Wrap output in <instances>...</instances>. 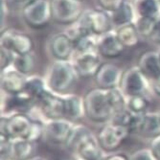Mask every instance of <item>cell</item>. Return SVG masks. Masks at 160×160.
Wrapping results in <instances>:
<instances>
[{
  "label": "cell",
  "mask_w": 160,
  "mask_h": 160,
  "mask_svg": "<svg viewBox=\"0 0 160 160\" xmlns=\"http://www.w3.org/2000/svg\"><path fill=\"white\" fill-rule=\"evenodd\" d=\"M125 48L126 47L122 44L115 31L111 30L98 37V52L107 59H115V58L120 57Z\"/></svg>",
  "instance_id": "cell-13"
},
{
  "label": "cell",
  "mask_w": 160,
  "mask_h": 160,
  "mask_svg": "<svg viewBox=\"0 0 160 160\" xmlns=\"http://www.w3.org/2000/svg\"><path fill=\"white\" fill-rule=\"evenodd\" d=\"M139 69L148 80L152 81L160 75V62L157 52L148 51L139 59Z\"/></svg>",
  "instance_id": "cell-17"
},
{
  "label": "cell",
  "mask_w": 160,
  "mask_h": 160,
  "mask_svg": "<svg viewBox=\"0 0 160 160\" xmlns=\"http://www.w3.org/2000/svg\"><path fill=\"white\" fill-rule=\"evenodd\" d=\"M152 152L156 156L158 160H160V134L153 137V140L152 142Z\"/></svg>",
  "instance_id": "cell-35"
},
{
  "label": "cell",
  "mask_w": 160,
  "mask_h": 160,
  "mask_svg": "<svg viewBox=\"0 0 160 160\" xmlns=\"http://www.w3.org/2000/svg\"><path fill=\"white\" fill-rule=\"evenodd\" d=\"M13 2H24V1H28V0H12Z\"/></svg>",
  "instance_id": "cell-40"
},
{
  "label": "cell",
  "mask_w": 160,
  "mask_h": 160,
  "mask_svg": "<svg viewBox=\"0 0 160 160\" xmlns=\"http://www.w3.org/2000/svg\"><path fill=\"white\" fill-rule=\"evenodd\" d=\"M37 102L28 96L24 92L10 95L6 101V110L7 111H16L17 113H25L30 110Z\"/></svg>",
  "instance_id": "cell-19"
},
{
  "label": "cell",
  "mask_w": 160,
  "mask_h": 160,
  "mask_svg": "<svg viewBox=\"0 0 160 160\" xmlns=\"http://www.w3.org/2000/svg\"><path fill=\"white\" fill-rule=\"evenodd\" d=\"M22 18L33 29L45 27L52 18L51 1L49 0H28L22 8Z\"/></svg>",
  "instance_id": "cell-3"
},
{
  "label": "cell",
  "mask_w": 160,
  "mask_h": 160,
  "mask_svg": "<svg viewBox=\"0 0 160 160\" xmlns=\"http://www.w3.org/2000/svg\"><path fill=\"white\" fill-rule=\"evenodd\" d=\"M92 137L93 135L91 132L86 127L75 126L72 128L64 145L68 149L77 152V150L79 149L81 145H82L84 142H86L87 140Z\"/></svg>",
  "instance_id": "cell-23"
},
{
  "label": "cell",
  "mask_w": 160,
  "mask_h": 160,
  "mask_svg": "<svg viewBox=\"0 0 160 160\" xmlns=\"http://www.w3.org/2000/svg\"><path fill=\"white\" fill-rule=\"evenodd\" d=\"M135 132L144 135L157 136L160 134V118L156 113H144L140 114L136 125Z\"/></svg>",
  "instance_id": "cell-18"
},
{
  "label": "cell",
  "mask_w": 160,
  "mask_h": 160,
  "mask_svg": "<svg viewBox=\"0 0 160 160\" xmlns=\"http://www.w3.org/2000/svg\"><path fill=\"white\" fill-rule=\"evenodd\" d=\"M135 9L129 2L125 1L121 7L110 13L113 26L120 27L122 25L133 22Z\"/></svg>",
  "instance_id": "cell-24"
},
{
  "label": "cell",
  "mask_w": 160,
  "mask_h": 160,
  "mask_svg": "<svg viewBox=\"0 0 160 160\" xmlns=\"http://www.w3.org/2000/svg\"><path fill=\"white\" fill-rule=\"evenodd\" d=\"M64 102V117L69 119H79L83 114L84 102L83 99L77 95H67L63 98Z\"/></svg>",
  "instance_id": "cell-22"
},
{
  "label": "cell",
  "mask_w": 160,
  "mask_h": 160,
  "mask_svg": "<svg viewBox=\"0 0 160 160\" xmlns=\"http://www.w3.org/2000/svg\"><path fill=\"white\" fill-rule=\"evenodd\" d=\"M151 39L160 44V16L156 18L155 27H154L153 33H152V35L151 37Z\"/></svg>",
  "instance_id": "cell-36"
},
{
  "label": "cell",
  "mask_w": 160,
  "mask_h": 160,
  "mask_svg": "<svg viewBox=\"0 0 160 160\" xmlns=\"http://www.w3.org/2000/svg\"><path fill=\"white\" fill-rule=\"evenodd\" d=\"M12 61H13V54H12L11 52L5 49H1V65H0L1 71L10 68V65L12 64Z\"/></svg>",
  "instance_id": "cell-34"
},
{
  "label": "cell",
  "mask_w": 160,
  "mask_h": 160,
  "mask_svg": "<svg viewBox=\"0 0 160 160\" xmlns=\"http://www.w3.org/2000/svg\"><path fill=\"white\" fill-rule=\"evenodd\" d=\"M152 82V91L160 97V75L158 77H156L155 79L152 80L151 81Z\"/></svg>",
  "instance_id": "cell-37"
},
{
  "label": "cell",
  "mask_w": 160,
  "mask_h": 160,
  "mask_svg": "<svg viewBox=\"0 0 160 160\" xmlns=\"http://www.w3.org/2000/svg\"><path fill=\"white\" fill-rule=\"evenodd\" d=\"M45 84V81L38 76L28 77L26 79L23 92L30 96L38 103V101L42 97V95L47 91Z\"/></svg>",
  "instance_id": "cell-25"
},
{
  "label": "cell",
  "mask_w": 160,
  "mask_h": 160,
  "mask_svg": "<svg viewBox=\"0 0 160 160\" xmlns=\"http://www.w3.org/2000/svg\"><path fill=\"white\" fill-rule=\"evenodd\" d=\"M31 160H44V159L41 158V157H35V158H33V159H31Z\"/></svg>",
  "instance_id": "cell-41"
},
{
  "label": "cell",
  "mask_w": 160,
  "mask_h": 160,
  "mask_svg": "<svg viewBox=\"0 0 160 160\" xmlns=\"http://www.w3.org/2000/svg\"><path fill=\"white\" fill-rule=\"evenodd\" d=\"M134 9L138 17L157 18L160 16V0H136Z\"/></svg>",
  "instance_id": "cell-27"
},
{
  "label": "cell",
  "mask_w": 160,
  "mask_h": 160,
  "mask_svg": "<svg viewBox=\"0 0 160 160\" xmlns=\"http://www.w3.org/2000/svg\"><path fill=\"white\" fill-rule=\"evenodd\" d=\"M52 19L62 25L76 23L83 13L82 0H51Z\"/></svg>",
  "instance_id": "cell-4"
},
{
  "label": "cell",
  "mask_w": 160,
  "mask_h": 160,
  "mask_svg": "<svg viewBox=\"0 0 160 160\" xmlns=\"http://www.w3.org/2000/svg\"><path fill=\"white\" fill-rule=\"evenodd\" d=\"M99 55L100 54L97 50L74 53L72 64L76 69L79 76L84 78L95 76L98 69L102 65Z\"/></svg>",
  "instance_id": "cell-10"
},
{
  "label": "cell",
  "mask_w": 160,
  "mask_h": 160,
  "mask_svg": "<svg viewBox=\"0 0 160 160\" xmlns=\"http://www.w3.org/2000/svg\"><path fill=\"white\" fill-rule=\"evenodd\" d=\"M85 115L93 122L104 123L111 120L115 114L108 89L94 88L89 90L83 98Z\"/></svg>",
  "instance_id": "cell-1"
},
{
  "label": "cell",
  "mask_w": 160,
  "mask_h": 160,
  "mask_svg": "<svg viewBox=\"0 0 160 160\" xmlns=\"http://www.w3.org/2000/svg\"><path fill=\"white\" fill-rule=\"evenodd\" d=\"M130 132L128 128L111 122L100 129L97 141L103 151L114 152L122 146Z\"/></svg>",
  "instance_id": "cell-5"
},
{
  "label": "cell",
  "mask_w": 160,
  "mask_h": 160,
  "mask_svg": "<svg viewBox=\"0 0 160 160\" xmlns=\"http://www.w3.org/2000/svg\"><path fill=\"white\" fill-rule=\"evenodd\" d=\"M147 80L139 67L134 66L128 69L122 75L120 88L128 97L144 95L148 87Z\"/></svg>",
  "instance_id": "cell-9"
},
{
  "label": "cell",
  "mask_w": 160,
  "mask_h": 160,
  "mask_svg": "<svg viewBox=\"0 0 160 160\" xmlns=\"http://www.w3.org/2000/svg\"><path fill=\"white\" fill-rule=\"evenodd\" d=\"M130 160H158V159L153 154L152 150L143 149L135 152L132 155V157H130Z\"/></svg>",
  "instance_id": "cell-33"
},
{
  "label": "cell",
  "mask_w": 160,
  "mask_h": 160,
  "mask_svg": "<svg viewBox=\"0 0 160 160\" xmlns=\"http://www.w3.org/2000/svg\"><path fill=\"white\" fill-rule=\"evenodd\" d=\"M1 23L3 25L4 21H5V18H7L8 16V5H7V0H1Z\"/></svg>",
  "instance_id": "cell-38"
},
{
  "label": "cell",
  "mask_w": 160,
  "mask_h": 160,
  "mask_svg": "<svg viewBox=\"0 0 160 160\" xmlns=\"http://www.w3.org/2000/svg\"><path fill=\"white\" fill-rule=\"evenodd\" d=\"M78 76L72 62L56 60L49 67L46 84L54 93L64 94L73 87Z\"/></svg>",
  "instance_id": "cell-2"
},
{
  "label": "cell",
  "mask_w": 160,
  "mask_h": 160,
  "mask_svg": "<svg viewBox=\"0 0 160 160\" xmlns=\"http://www.w3.org/2000/svg\"><path fill=\"white\" fill-rule=\"evenodd\" d=\"M121 79V69L116 64L110 62L102 63L94 76V80L98 84V87L105 89L117 87L118 85H120Z\"/></svg>",
  "instance_id": "cell-12"
},
{
  "label": "cell",
  "mask_w": 160,
  "mask_h": 160,
  "mask_svg": "<svg viewBox=\"0 0 160 160\" xmlns=\"http://www.w3.org/2000/svg\"><path fill=\"white\" fill-rule=\"evenodd\" d=\"M50 51L56 60L69 61L75 53L74 41L66 33L57 34L51 38Z\"/></svg>",
  "instance_id": "cell-14"
},
{
  "label": "cell",
  "mask_w": 160,
  "mask_h": 160,
  "mask_svg": "<svg viewBox=\"0 0 160 160\" xmlns=\"http://www.w3.org/2000/svg\"><path fill=\"white\" fill-rule=\"evenodd\" d=\"M149 107V101L145 95H136L128 97L127 108L134 114H144Z\"/></svg>",
  "instance_id": "cell-31"
},
{
  "label": "cell",
  "mask_w": 160,
  "mask_h": 160,
  "mask_svg": "<svg viewBox=\"0 0 160 160\" xmlns=\"http://www.w3.org/2000/svg\"><path fill=\"white\" fill-rule=\"evenodd\" d=\"M72 128L70 123L62 118L50 120L44 125V136L53 144H65Z\"/></svg>",
  "instance_id": "cell-15"
},
{
  "label": "cell",
  "mask_w": 160,
  "mask_h": 160,
  "mask_svg": "<svg viewBox=\"0 0 160 160\" xmlns=\"http://www.w3.org/2000/svg\"><path fill=\"white\" fill-rule=\"evenodd\" d=\"M97 43H98V36L96 35H88L81 37L78 39L74 40L75 53L82 52H88L97 50Z\"/></svg>",
  "instance_id": "cell-30"
},
{
  "label": "cell",
  "mask_w": 160,
  "mask_h": 160,
  "mask_svg": "<svg viewBox=\"0 0 160 160\" xmlns=\"http://www.w3.org/2000/svg\"><path fill=\"white\" fill-rule=\"evenodd\" d=\"M115 32L125 47H134L139 43L141 37L137 32L134 22H130L117 27Z\"/></svg>",
  "instance_id": "cell-21"
},
{
  "label": "cell",
  "mask_w": 160,
  "mask_h": 160,
  "mask_svg": "<svg viewBox=\"0 0 160 160\" xmlns=\"http://www.w3.org/2000/svg\"><path fill=\"white\" fill-rule=\"evenodd\" d=\"M1 87L2 90L10 95L22 93L26 82L25 75H23L13 67L1 71Z\"/></svg>",
  "instance_id": "cell-16"
},
{
  "label": "cell",
  "mask_w": 160,
  "mask_h": 160,
  "mask_svg": "<svg viewBox=\"0 0 160 160\" xmlns=\"http://www.w3.org/2000/svg\"><path fill=\"white\" fill-rule=\"evenodd\" d=\"M42 114L49 120L62 119L64 117L63 98L57 96L54 92L46 91L38 101Z\"/></svg>",
  "instance_id": "cell-11"
},
{
  "label": "cell",
  "mask_w": 160,
  "mask_h": 160,
  "mask_svg": "<svg viewBox=\"0 0 160 160\" xmlns=\"http://www.w3.org/2000/svg\"><path fill=\"white\" fill-rule=\"evenodd\" d=\"M34 42L30 36L16 29H6L1 33V49H5L13 55L31 53Z\"/></svg>",
  "instance_id": "cell-7"
},
{
  "label": "cell",
  "mask_w": 160,
  "mask_h": 160,
  "mask_svg": "<svg viewBox=\"0 0 160 160\" xmlns=\"http://www.w3.org/2000/svg\"><path fill=\"white\" fill-rule=\"evenodd\" d=\"M97 1L100 9L111 13L121 7L126 0H97Z\"/></svg>",
  "instance_id": "cell-32"
},
{
  "label": "cell",
  "mask_w": 160,
  "mask_h": 160,
  "mask_svg": "<svg viewBox=\"0 0 160 160\" xmlns=\"http://www.w3.org/2000/svg\"></svg>",
  "instance_id": "cell-45"
},
{
  "label": "cell",
  "mask_w": 160,
  "mask_h": 160,
  "mask_svg": "<svg viewBox=\"0 0 160 160\" xmlns=\"http://www.w3.org/2000/svg\"><path fill=\"white\" fill-rule=\"evenodd\" d=\"M35 152L34 142L27 139L12 140L10 157L14 160H29Z\"/></svg>",
  "instance_id": "cell-20"
},
{
  "label": "cell",
  "mask_w": 160,
  "mask_h": 160,
  "mask_svg": "<svg viewBox=\"0 0 160 160\" xmlns=\"http://www.w3.org/2000/svg\"><path fill=\"white\" fill-rule=\"evenodd\" d=\"M12 67L23 75H27L33 71L35 67V57L32 53L23 55H13Z\"/></svg>",
  "instance_id": "cell-28"
},
{
  "label": "cell",
  "mask_w": 160,
  "mask_h": 160,
  "mask_svg": "<svg viewBox=\"0 0 160 160\" xmlns=\"http://www.w3.org/2000/svg\"><path fill=\"white\" fill-rule=\"evenodd\" d=\"M158 57H159V62H160V51L158 52Z\"/></svg>",
  "instance_id": "cell-42"
},
{
  "label": "cell",
  "mask_w": 160,
  "mask_h": 160,
  "mask_svg": "<svg viewBox=\"0 0 160 160\" xmlns=\"http://www.w3.org/2000/svg\"><path fill=\"white\" fill-rule=\"evenodd\" d=\"M159 118H160V113H159Z\"/></svg>",
  "instance_id": "cell-44"
},
{
  "label": "cell",
  "mask_w": 160,
  "mask_h": 160,
  "mask_svg": "<svg viewBox=\"0 0 160 160\" xmlns=\"http://www.w3.org/2000/svg\"><path fill=\"white\" fill-rule=\"evenodd\" d=\"M102 151L103 149L101 148L97 139L93 136L81 145L77 150V152L79 156L84 160H102V157H103Z\"/></svg>",
  "instance_id": "cell-26"
},
{
  "label": "cell",
  "mask_w": 160,
  "mask_h": 160,
  "mask_svg": "<svg viewBox=\"0 0 160 160\" xmlns=\"http://www.w3.org/2000/svg\"><path fill=\"white\" fill-rule=\"evenodd\" d=\"M77 160H84V159H82V158H81V157H80V158H79V159H77Z\"/></svg>",
  "instance_id": "cell-43"
},
{
  "label": "cell",
  "mask_w": 160,
  "mask_h": 160,
  "mask_svg": "<svg viewBox=\"0 0 160 160\" xmlns=\"http://www.w3.org/2000/svg\"><path fill=\"white\" fill-rule=\"evenodd\" d=\"M1 134L12 140L29 139L34 121L25 113H14L1 120Z\"/></svg>",
  "instance_id": "cell-6"
},
{
  "label": "cell",
  "mask_w": 160,
  "mask_h": 160,
  "mask_svg": "<svg viewBox=\"0 0 160 160\" xmlns=\"http://www.w3.org/2000/svg\"><path fill=\"white\" fill-rule=\"evenodd\" d=\"M78 22L98 37L111 31L113 26L110 13L102 9L84 11Z\"/></svg>",
  "instance_id": "cell-8"
},
{
  "label": "cell",
  "mask_w": 160,
  "mask_h": 160,
  "mask_svg": "<svg viewBox=\"0 0 160 160\" xmlns=\"http://www.w3.org/2000/svg\"><path fill=\"white\" fill-rule=\"evenodd\" d=\"M106 160H130V158H128L127 155L123 153H116L108 156Z\"/></svg>",
  "instance_id": "cell-39"
},
{
  "label": "cell",
  "mask_w": 160,
  "mask_h": 160,
  "mask_svg": "<svg viewBox=\"0 0 160 160\" xmlns=\"http://www.w3.org/2000/svg\"><path fill=\"white\" fill-rule=\"evenodd\" d=\"M155 23H156V18L138 17L134 24L136 26L137 32L141 38H151L154 30Z\"/></svg>",
  "instance_id": "cell-29"
}]
</instances>
